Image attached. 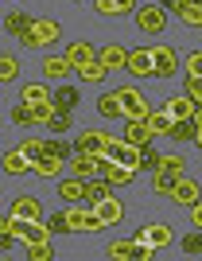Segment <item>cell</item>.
<instances>
[{
    "label": "cell",
    "instance_id": "22",
    "mask_svg": "<svg viewBox=\"0 0 202 261\" xmlns=\"http://www.w3.org/2000/svg\"><path fill=\"white\" fill-rule=\"evenodd\" d=\"M97 215H101V222H105V226H113V222H121V218H125V207H121L117 199L109 195V199H101V203H97Z\"/></svg>",
    "mask_w": 202,
    "mask_h": 261
},
{
    "label": "cell",
    "instance_id": "27",
    "mask_svg": "<svg viewBox=\"0 0 202 261\" xmlns=\"http://www.w3.org/2000/svg\"><path fill=\"white\" fill-rule=\"evenodd\" d=\"M27 168H32V160H27V156H23L20 148L4 156V172H8V175H23V172H27Z\"/></svg>",
    "mask_w": 202,
    "mask_h": 261
},
{
    "label": "cell",
    "instance_id": "6",
    "mask_svg": "<svg viewBox=\"0 0 202 261\" xmlns=\"http://www.w3.org/2000/svg\"><path fill=\"white\" fill-rule=\"evenodd\" d=\"M128 70L136 78L156 74V51H152V47H132V51H128Z\"/></svg>",
    "mask_w": 202,
    "mask_h": 261
},
{
    "label": "cell",
    "instance_id": "42",
    "mask_svg": "<svg viewBox=\"0 0 202 261\" xmlns=\"http://www.w3.org/2000/svg\"><path fill=\"white\" fill-rule=\"evenodd\" d=\"M156 168H160V152L144 148V156H140V172H156Z\"/></svg>",
    "mask_w": 202,
    "mask_h": 261
},
{
    "label": "cell",
    "instance_id": "11",
    "mask_svg": "<svg viewBox=\"0 0 202 261\" xmlns=\"http://www.w3.org/2000/svg\"><path fill=\"white\" fill-rule=\"evenodd\" d=\"M74 70H78V66L66 59V51H63V55H47V59H43V74L54 78V82H63V78L74 74Z\"/></svg>",
    "mask_w": 202,
    "mask_h": 261
},
{
    "label": "cell",
    "instance_id": "29",
    "mask_svg": "<svg viewBox=\"0 0 202 261\" xmlns=\"http://www.w3.org/2000/svg\"><path fill=\"white\" fill-rule=\"evenodd\" d=\"M179 184V175H167V172H152V187H156V195H171Z\"/></svg>",
    "mask_w": 202,
    "mask_h": 261
},
{
    "label": "cell",
    "instance_id": "24",
    "mask_svg": "<svg viewBox=\"0 0 202 261\" xmlns=\"http://www.w3.org/2000/svg\"><path fill=\"white\" fill-rule=\"evenodd\" d=\"M105 74H109V66L101 63V55H97V59H90L85 66H78V78H82V82H101Z\"/></svg>",
    "mask_w": 202,
    "mask_h": 261
},
{
    "label": "cell",
    "instance_id": "31",
    "mask_svg": "<svg viewBox=\"0 0 202 261\" xmlns=\"http://www.w3.org/2000/svg\"><path fill=\"white\" fill-rule=\"evenodd\" d=\"M32 113H35V125H47V121L59 113V106H54V98H47V101H35Z\"/></svg>",
    "mask_w": 202,
    "mask_h": 261
},
{
    "label": "cell",
    "instance_id": "38",
    "mask_svg": "<svg viewBox=\"0 0 202 261\" xmlns=\"http://www.w3.org/2000/svg\"><path fill=\"white\" fill-rule=\"evenodd\" d=\"M179 250L187 253V257H202V234H187V238L179 242Z\"/></svg>",
    "mask_w": 202,
    "mask_h": 261
},
{
    "label": "cell",
    "instance_id": "16",
    "mask_svg": "<svg viewBox=\"0 0 202 261\" xmlns=\"http://www.w3.org/2000/svg\"><path fill=\"white\" fill-rule=\"evenodd\" d=\"M32 172L35 175H43V179H59V175H63V160H59V156H35V164H32Z\"/></svg>",
    "mask_w": 202,
    "mask_h": 261
},
{
    "label": "cell",
    "instance_id": "18",
    "mask_svg": "<svg viewBox=\"0 0 202 261\" xmlns=\"http://www.w3.org/2000/svg\"><path fill=\"white\" fill-rule=\"evenodd\" d=\"M101 63L109 66V70H121V66H128V47H121V43H109V47H101Z\"/></svg>",
    "mask_w": 202,
    "mask_h": 261
},
{
    "label": "cell",
    "instance_id": "33",
    "mask_svg": "<svg viewBox=\"0 0 202 261\" xmlns=\"http://www.w3.org/2000/svg\"><path fill=\"white\" fill-rule=\"evenodd\" d=\"M47 98H54V94H51L47 86H39V82H27V86H23V101H27V106H35V101H47Z\"/></svg>",
    "mask_w": 202,
    "mask_h": 261
},
{
    "label": "cell",
    "instance_id": "8",
    "mask_svg": "<svg viewBox=\"0 0 202 261\" xmlns=\"http://www.w3.org/2000/svg\"><path fill=\"white\" fill-rule=\"evenodd\" d=\"M66 215H70V230H74V234H97V230L105 226V222H101V215H97V211H66Z\"/></svg>",
    "mask_w": 202,
    "mask_h": 261
},
{
    "label": "cell",
    "instance_id": "20",
    "mask_svg": "<svg viewBox=\"0 0 202 261\" xmlns=\"http://www.w3.org/2000/svg\"><path fill=\"white\" fill-rule=\"evenodd\" d=\"M94 8L101 16H128V12H136V0H94Z\"/></svg>",
    "mask_w": 202,
    "mask_h": 261
},
{
    "label": "cell",
    "instance_id": "7",
    "mask_svg": "<svg viewBox=\"0 0 202 261\" xmlns=\"http://www.w3.org/2000/svg\"><path fill=\"white\" fill-rule=\"evenodd\" d=\"M117 94H121V106H125V117H148L152 113L148 101H144V94H140L136 86H121Z\"/></svg>",
    "mask_w": 202,
    "mask_h": 261
},
{
    "label": "cell",
    "instance_id": "25",
    "mask_svg": "<svg viewBox=\"0 0 202 261\" xmlns=\"http://www.w3.org/2000/svg\"><path fill=\"white\" fill-rule=\"evenodd\" d=\"M148 121H152V129L160 133V137H171V129H175V117H171L167 109H152Z\"/></svg>",
    "mask_w": 202,
    "mask_h": 261
},
{
    "label": "cell",
    "instance_id": "12",
    "mask_svg": "<svg viewBox=\"0 0 202 261\" xmlns=\"http://www.w3.org/2000/svg\"><path fill=\"white\" fill-rule=\"evenodd\" d=\"M136 242H148V246L163 250V246H171V226H167V222H152V226H144L136 234Z\"/></svg>",
    "mask_w": 202,
    "mask_h": 261
},
{
    "label": "cell",
    "instance_id": "26",
    "mask_svg": "<svg viewBox=\"0 0 202 261\" xmlns=\"http://www.w3.org/2000/svg\"><path fill=\"white\" fill-rule=\"evenodd\" d=\"M198 137V121L194 117H187V121H175V129H171V141H194Z\"/></svg>",
    "mask_w": 202,
    "mask_h": 261
},
{
    "label": "cell",
    "instance_id": "39",
    "mask_svg": "<svg viewBox=\"0 0 202 261\" xmlns=\"http://www.w3.org/2000/svg\"><path fill=\"white\" fill-rule=\"evenodd\" d=\"M47 226H51V234H74V230H70V215H51L47 218Z\"/></svg>",
    "mask_w": 202,
    "mask_h": 261
},
{
    "label": "cell",
    "instance_id": "14",
    "mask_svg": "<svg viewBox=\"0 0 202 261\" xmlns=\"http://www.w3.org/2000/svg\"><path fill=\"white\" fill-rule=\"evenodd\" d=\"M97 113L109 117V121H125V106H121V94H117V90H109V94L97 98Z\"/></svg>",
    "mask_w": 202,
    "mask_h": 261
},
{
    "label": "cell",
    "instance_id": "23",
    "mask_svg": "<svg viewBox=\"0 0 202 261\" xmlns=\"http://www.w3.org/2000/svg\"><path fill=\"white\" fill-rule=\"evenodd\" d=\"M66 59H70L74 66H85L90 59H97V51H94L90 43H85V39H74V43L66 47Z\"/></svg>",
    "mask_w": 202,
    "mask_h": 261
},
{
    "label": "cell",
    "instance_id": "17",
    "mask_svg": "<svg viewBox=\"0 0 202 261\" xmlns=\"http://www.w3.org/2000/svg\"><path fill=\"white\" fill-rule=\"evenodd\" d=\"M175 16H179L187 28H202V0H179Z\"/></svg>",
    "mask_w": 202,
    "mask_h": 261
},
{
    "label": "cell",
    "instance_id": "41",
    "mask_svg": "<svg viewBox=\"0 0 202 261\" xmlns=\"http://www.w3.org/2000/svg\"><path fill=\"white\" fill-rule=\"evenodd\" d=\"M187 78H202V51L187 55Z\"/></svg>",
    "mask_w": 202,
    "mask_h": 261
},
{
    "label": "cell",
    "instance_id": "4",
    "mask_svg": "<svg viewBox=\"0 0 202 261\" xmlns=\"http://www.w3.org/2000/svg\"><path fill=\"white\" fill-rule=\"evenodd\" d=\"M105 156L113 164H128V168H140V156H144V148H136L132 141H109Z\"/></svg>",
    "mask_w": 202,
    "mask_h": 261
},
{
    "label": "cell",
    "instance_id": "34",
    "mask_svg": "<svg viewBox=\"0 0 202 261\" xmlns=\"http://www.w3.org/2000/svg\"><path fill=\"white\" fill-rule=\"evenodd\" d=\"M27 257H32V261H51L54 257L51 238H47V242H32V246H27Z\"/></svg>",
    "mask_w": 202,
    "mask_h": 261
},
{
    "label": "cell",
    "instance_id": "46",
    "mask_svg": "<svg viewBox=\"0 0 202 261\" xmlns=\"http://www.w3.org/2000/svg\"><path fill=\"white\" fill-rule=\"evenodd\" d=\"M194 144H198V148H202V125H198V137H194Z\"/></svg>",
    "mask_w": 202,
    "mask_h": 261
},
{
    "label": "cell",
    "instance_id": "2",
    "mask_svg": "<svg viewBox=\"0 0 202 261\" xmlns=\"http://www.w3.org/2000/svg\"><path fill=\"white\" fill-rule=\"evenodd\" d=\"M136 28L144 35H160L163 28H167V8H163V4H144V8H136Z\"/></svg>",
    "mask_w": 202,
    "mask_h": 261
},
{
    "label": "cell",
    "instance_id": "35",
    "mask_svg": "<svg viewBox=\"0 0 202 261\" xmlns=\"http://www.w3.org/2000/svg\"><path fill=\"white\" fill-rule=\"evenodd\" d=\"M32 23V16L27 12H8V20H4V32H12V35H20L23 28Z\"/></svg>",
    "mask_w": 202,
    "mask_h": 261
},
{
    "label": "cell",
    "instance_id": "3",
    "mask_svg": "<svg viewBox=\"0 0 202 261\" xmlns=\"http://www.w3.org/2000/svg\"><path fill=\"white\" fill-rule=\"evenodd\" d=\"M152 137H156V129L148 117H125V141H132L136 148H148Z\"/></svg>",
    "mask_w": 202,
    "mask_h": 261
},
{
    "label": "cell",
    "instance_id": "37",
    "mask_svg": "<svg viewBox=\"0 0 202 261\" xmlns=\"http://www.w3.org/2000/svg\"><path fill=\"white\" fill-rule=\"evenodd\" d=\"M156 172H167V175H187L183 168V156H160V168Z\"/></svg>",
    "mask_w": 202,
    "mask_h": 261
},
{
    "label": "cell",
    "instance_id": "15",
    "mask_svg": "<svg viewBox=\"0 0 202 261\" xmlns=\"http://www.w3.org/2000/svg\"><path fill=\"white\" fill-rule=\"evenodd\" d=\"M59 199H63V203H82V199H85V179H82V175L63 179V184H59Z\"/></svg>",
    "mask_w": 202,
    "mask_h": 261
},
{
    "label": "cell",
    "instance_id": "13",
    "mask_svg": "<svg viewBox=\"0 0 202 261\" xmlns=\"http://www.w3.org/2000/svg\"><path fill=\"white\" fill-rule=\"evenodd\" d=\"M175 70H179L175 47H156V78H175Z\"/></svg>",
    "mask_w": 202,
    "mask_h": 261
},
{
    "label": "cell",
    "instance_id": "40",
    "mask_svg": "<svg viewBox=\"0 0 202 261\" xmlns=\"http://www.w3.org/2000/svg\"><path fill=\"white\" fill-rule=\"evenodd\" d=\"M43 144H47V141H35V137H27V141H20V152L35 164V156H43Z\"/></svg>",
    "mask_w": 202,
    "mask_h": 261
},
{
    "label": "cell",
    "instance_id": "9",
    "mask_svg": "<svg viewBox=\"0 0 202 261\" xmlns=\"http://www.w3.org/2000/svg\"><path fill=\"white\" fill-rule=\"evenodd\" d=\"M171 199H175L179 207H194V203H202V191H198V184H194L191 175H179V184H175Z\"/></svg>",
    "mask_w": 202,
    "mask_h": 261
},
{
    "label": "cell",
    "instance_id": "32",
    "mask_svg": "<svg viewBox=\"0 0 202 261\" xmlns=\"http://www.w3.org/2000/svg\"><path fill=\"white\" fill-rule=\"evenodd\" d=\"M70 125H74V117H70V109H59V113H54V117L47 121V129H51L54 137H63V133L70 129Z\"/></svg>",
    "mask_w": 202,
    "mask_h": 261
},
{
    "label": "cell",
    "instance_id": "5",
    "mask_svg": "<svg viewBox=\"0 0 202 261\" xmlns=\"http://www.w3.org/2000/svg\"><path fill=\"white\" fill-rule=\"evenodd\" d=\"M109 141H113V137H109L105 129H85V133H78L74 148H78V152H94V156H105Z\"/></svg>",
    "mask_w": 202,
    "mask_h": 261
},
{
    "label": "cell",
    "instance_id": "21",
    "mask_svg": "<svg viewBox=\"0 0 202 261\" xmlns=\"http://www.w3.org/2000/svg\"><path fill=\"white\" fill-rule=\"evenodd\" d=\"M109 179L105 175H101V179H85V199L82 203H90V207H97V203H101V199H109Z\"/></svg>",
    "mask_w": 202,
    "mask_h": 261
},
{
    "label": "cell",
    "instance_id": "1",
    "mask_svg": "<svg viewBox=\"0 0 202 261\" xmlns=\"http://www.w3.org/2000/svg\"><path fill=\"white\" fill-rule=\"evenodd\" d=\"M59 35H63V28H59L54 20H32L20 35H16V39H20L23 47H51Z\"/></svg>",
    "mask_w": 202,
    "mask_h": 261
},
{
    "label": "cell",
    "instance_id": "36",
    "mask_svg": "<svg viewBox=\"0 0 202 261\" xmlns=\"http://www.w3.org/2000/svg\"><path fill=\"white\" fill-rule=\"evenodd\" d=\"M16 74H20V63L12 55H0V82H16Z\"/></svg>",
    "mask_w": 202,
    "mask_h": 261
},
{
    "label": "cell",
    "instance_id": "28",
    "mask_svg": "<svg viewBox=\"0 0 202 261\" xmlns=\"http://www.w3.org/2000/svg\"><path fill=\"white\" fill-rule=\"evenodd\" d=\"M8 117H12V125H23V129H35V113H32V106H27V101H20V106L12 109Z\"/></svg>",
    "mask_w": 202,
    "mask_h": 261
},
{
    "label": "cell",
    "instance_id": "45",
    "mask_svg": "<svg viewBox=\"0 0 202 261\" xmlns=\"http://www.w3.org/2000/svg\"><path fill=\"white\" fill-rule=\"evenodd\" d=\"M160 4H163V8H171V12L179 8V0H160Z\"/></svg>",
    "mask_w": 202,
    "mask_h": 261
},
{
    "label": "cell",
    "instance_id": "44",
    "mask_svg": "<svg viewBox=\"0 0 202 261\" xmlns=\"http://www.w3.org/2000/svg\"><path fill=\"white\" fill-rule=\"evenodd\" d=\"M191 222H194V226H202V203H194V207H191Z\"/></svg>",
    "mask_w": 202,
    "mask_h": 261
},
{
    "label": "cell",
    "instance_id": "30",
    "mask_svg": "<svg viewBox=\"0 0 202 261\" xmlns=\"http://www.w3.org/2000/svg\"><path fill=\"white\" fill-rule=\"evenodd\" d=\"M54 106H59V109H74V106H78V90L63 82V86L54 90Z\"/></svg>",
    "mask_w": 202,
    "mask_h": 261
},
{
    "label": "cell",
    "instance_id": "19",
    "mask_svg": "<svg viewBox=\"0 0 202 261\" xmlns=\"http://www.w3.org/2000/svg\"><path fill=\"white\" fill-rule=\"evenodd\" d=\"M12 215H20V218H43V207H39V199L35 195H20V199H12Z\"/></svg>",
    "mask_w": 202,
    "mask_h": 261
},
{
    "label": "cell",
    "instance_id": "10",
    "mask_svg": "<svg viewBox=\"0 0 202 261\" xmlns=\"http://www.w3.org/2000/svg\"><path fill=\"white\" fill-rule=\"evenodd\" d=\"M163 109H167L175 121H187V117H194V113H198V101H194L191 94H175V98L163 101Z\"/></svg>",
    "mask_w": 202,
    "mask_h": 261
},
{
    "label": "cell",
    "instance_id": "43",
    "mask_svg": "<svg viewBox=\"0 0 202 261\" xmlns=\"http://www.w3.org/2000/svg\"><path fill=\"white\" fill-rule=\"evenodd\" d=\"M187 94L202 106V78H187Z\"/></svg>",
    "mask_w": 202,
    "mask_h": 261
}]
</instances>
